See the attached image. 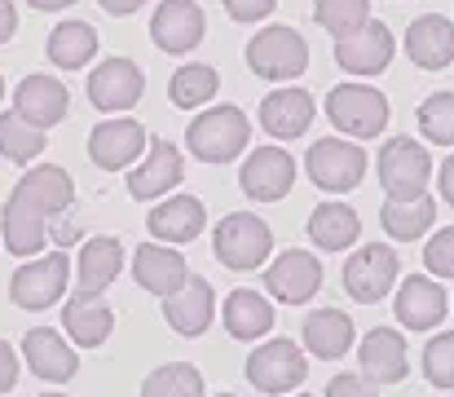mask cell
Returning a JSON list of instances; mask_svg holds the SVG:
<instances>
[{
	"mask_svg": "<svg viewBox=\"0 0 454 397\" xmlns=\"http://www.w3.org/2000/svg\"><path fill=\"white\" fill-rule=\"evenodd\" d=\"M433 181V159L415 137H388L380 150V186L393 203H415L428 199Z\"/></svg>",
	"mask_w": 454,
	"mask_h": 397,
	"instance_id": "6da1fadb",
	"label": "cell"
},
{
	"mask_svg": "<svg viewBox=\"0 0 454 397\" xmlns=\"http://www.w3.org/2000/svg\"><path fill=\"white\" fill-rule=\"evenodd\" d=\"M270 252H274V230L256 212H230L212 230V257L225 265V269L247 274V269L270 261Z\"/></svg>",
	"mask_w": 454,
	"mask_h": 397,
	"instance_id": "7a4b0ae2",
	"label": "cell"
},
{
	"mask_svg": "<svg viewBox=\"0 0 454 397\" xmlns=\"http://www.w3.org/2000/svg\"><path fill=\"white\" fill-rule=\"evenodd\" d=\"M247 137H252V124L239 107H212L185 129V146L203 163H230L234 155L247 150Z\"/></svg>",
	"mask_w": 454,
	"mask_h": 397,
	"instance_id": "3957f363",
	"label": "cell"
},
{
	"mask_svg": "<svg viewBox=\"0 0 454 397\" xmlns=\"http://www.w3.org/2000/svg\"><path fill=\"white\" fill-rule=\"evenodd\" d=\"M9 203L22 208L27 217H35L40 226H49V221H58V217L71 212V203H75V186H71L67 168H58V163H40V168H27V172L18 177Z\"/></svg>",
	"mask_w": 454,
	"mask_h": 397,
	"instance_id": "277c9868",
	"label": "cell"
},
{
	"mask_svg": "<svg viewBox=\"0 0 454 397\" xmlns=\"http://www.w3.org/2000/svg\"><path fill=\"white\" fill-rule=\"evenodd\" d=\"M326 120L344 137H380L388 129V98L371 84H335L326 93Z\"/></svg>",
	"mask_w": 454,
	"mask_h": 397,
	"instance_id": "5b68a950",
	"label": "cell"
},
{
	"mask_svg": "<svg viewBox=\"0 0 454 397\" xmlns=\"http://www.w3.org/2000/svg\"><path fill=\"white\" fill-rule=\"evenodd\" d=\"M309 67V44L296 27H265L247 40V71L261 80H296Z\"/></svg>",
	"mask_w": 454,
	"mask_h": 397,
	"instance_id": "8992f818",
	"label": "cell"
},
{
	"mask_svg": "<svg viewBox=\"0 0 454 397\" xmlns=\"http://www.w3.org/2000/svg\"><path fill=\"white\" fill-rule=\"evenodd\" d=\"M304 168H309V177H313L317 190H326V195H344V190L362 186L366 150H362L357 141H344V137H322V141L309 146Z\"/></svg>",
	"mask_w": 454,
	"mask_h": 397,
	"instance_id": "52a82bcc",
	"label": "cell"
},
{
	"mask_svg": "<svg viewBox=\"0 0 454 397\" xmlns=\"http://www.w3.org/2000/svg\"><path fill=\"white\" fill-rule=\"evenodd\" d=\"M71 282V257L67 252H44L27 261L9 278V300L18 309H49Z\"/></svg>",
	"mask_w": 454,
	"mask_h": 397,
	"instance_id": "ba28073f",
	"label": "cell"
},
{
	"mask_svg": "<svg viewBox=\"0 0 454 397\" xmlns=\"http://www.w3.org/2000/svg\"><path fill=\"white\" fill-rule=\"evenodd\" d=\"M239 186L256 203H278L296 186V159H292V150H283V146H256L243 159V168H239Z\"/></svg>",
	"mask_w": 454,
	"mask_h": 397,
	"instance_id": "9c48e42d",
	"label": "cell"
},
{
	"mask_svg": "<svg viewBox=\"0 0 454 397\" xmlns=\"http://www.w3.org/2000/svg\"><path fill=\"white\" fill-rule=\"evenodd\" d=\"M397 282V248L388 243H362L348 261H344V291L362 305H375L393 291Z\"/></svg>",
	"mask_w": 454,
	"mask_h": 397,
	"instance_id": "30bf717a",
	"label": "cell"
},
{
	"mask_svg": "<svg viewBox=\"0 0 454 397\" xmlns=\"http://www.w3.org/2000/svg\"><path fill=\"white\" fill-rule=\"evenodd\" d=\"M304 376H309L304 349L292 340H270V345L247 353V380L261 393H292L304 385Z\"/></svg>",
	"mask_w": 454,
	"mask_h": 397,
	"instance_id": "8fae6325",
	"label": "cell"
},
{
	"mask_svg": "<svg viewBox=\"0 0 454 397\" xmlns=\"http://www.w3.org/2000/svg\"><path fill=\"white\" fill-rule=\"evenodd\" d=\"M142 89H146V80H142V67L133 58H106L89 75V102L106 115L133 111L142 102Z\"/></svg>",
	"mask_w": 454,
	"mask_h": 397,
	"instance_id": "7c38bea8",
	"label": "cell"
},
{
	"mask_svg": "<svg viewBox=\"0 0 454 397\" xmlns=\"http://www.w3.org/2000/svg\"><path fill=\"white\" fill-rule=\"evenodd\" d=\"M393 49H397V40H393V31L384 27V22H362L357 31H348V36H340L335 40V62L348 71V75H380L388 62H393Z\"/></svg>",
	"mask_w": 454,
	"mask_h": 397,
	"instance_id": "4fadbf2b",
	"label": "cell"
},
{
	"mask_svg": "<svg viewBox=\"0 0 454 397\" xmlns=\"http://www.w3.org/2000/svg\"><path fill=\"white\" fill-rule=\"evenodd\" d=\"M151 141H146V129L129 115H115V120H102L98 129L89 132V159L106 172H120V168H133L137 155H146Z\"/></svg>",
	"mask_w": 454,
	"mask_h": 397,
	"instance_id": "5bb4252c",
	"label": "cell"
},
{
	"mask_svg": "<svg viewBox=\"0 0 454 397\" xmlns=\"http://www.w3.org/2000/svg\"><path fill=\"white\" fill-rule=\"evenodd\" d=\"M13 111L27 120V124H35V129H53L58 120H67V111H71V93H67V84L58 80V75H27L18 89H13Z\"/></svg>",
	"mask_w": 454,
	"mask_h": 397,
	"instance_id": "9a60e30c",
	"label": "cell"
},
{
	"mask_svg": "<svg viewBox=\"0 0 454 397\" xmlns=\"http://www.w3.org/2000/svg\"><path fill=\"white\" fill-rule=\"evenodd\" d=\"M357 362H362V376L371 385H402L411 362H406V340L397 327H375L362 336V349H357Z\"/></svg>",
	"mask_w": 454,
	"mask_h": 397,
	"instance_id": "2e32d148",
	"label": "cell"
},
{
	"mask_svg": "<svg viewBox=\"0 0 454 397\" xmlns=\"http://www.w3.org/2000/svg\"><path fill=\"white\" fill-rule=\"evenodd\" d=\"M265 287H270V296H278V300H287V305H304V300H313L317 287H322V261H317L313 252L292 248V252H283L278 261L265 269Z\"/></svg>",
	"mask_w": 454,
	"mask_h": 397,
	"instance_id": "e0dca14e",
	"label": "cell"
},
{
	"mask_svg": "<svg viewBox=\"0 0 454 397\" xmlns=\"http://www.w3.org/2000/svg\"><path fill=\"white\" fill-rule=\"evenodd\" d=\"M22 358H27V367H31L44 385H67V380L80 371L75 349H71L53 327H31V331L22 336Z\"/></svg>",
	"mask_w": 454,
	"mask_h": 397,
	"instance_id": "ac0fdd59",
	"label": "cell"
},
{
	"mask_svg": "<svg viewBox=\"0 0 454 397\" xmlns=\"http://www.w3.org/2000/svg\"><path fill=\"white\" fill-rule=\"evenodd\" d=\"M203 9L194 0H163L151 18V40L163 53H190L203 40Z\"/></svg>",
	"mask_w": 454,
	"mask_h": 397,
	"instance_id": "d6986e66",
	"label": "cell"
},
{
	"mask_svg": "<svg viewBox=\"0 0 454 397\" xmlns=\"http://www.w3.org/2000/svg\"><path fill=\"white\" fill-rule=\"evenodd\" d=\"M181 150L172 146V141H163V137H154L151 150L142 155V163H133V172H129V195L133 199H159V195H168L176 181H181Z\"/></svg>",
	"mask_w": 454,
	"mask_h": 397,
	"instance_id": "ffe728a7",
	"label": "cell"
},
{
	"mask_svg": "<svg viewBox=\"0 0 454 397\" xmlns=\"http://www.w3.org/2000/svg\"><path fill=\"white\" fill-rule=\"evenodd\" d=\"M133 278L137 287H146L151 296H172L190 282V269H185V257L168 243H142L137 257H133Z\"/></svg>",
	"mask_w": 454,
	"mask_h": 397,
	"instance_id": "44dd1931",
	"label": "cell"
},
{
	"mask_svg": "<svg viewBox=\"0 0 454 397\" xmlns=\"http://www.w3.org/2000/svg\"><path fill=\"white\" fill-rule=\"evenodd\" d=\"M406 53L424 71H446L454 62V22L442 13H419L406 31Z\"/></svg>",
	"mask_w": 454,
	"mask_h": 397,
	"instance_id": "7402d4cb",
	"label": "cell"
},
{
	"mask_svg": "<svg viewBox=\"0 0 454 397\" xmlns=\"http://www.w3.org/2000/svg\"><path fill=\"white\" fill-rule=\"evenodd\" d=\"M450 309V296L437 278H406L397 291V322L411 331H433Z\"/></svg>",
	"mask_w": 454,
	"mask_h": 397,
	"instance_id": "603a6c76",
	"label": "cell"
},
{
	"mask_svg": "<svg viewBox=\"0 0 454 397\" xmlns=\"http://www.w3.org/2000/svg\"><path fill=\"white\" fill-rule=\"evenodd\" d=\"M163 318H168V327H172L176 336H203V331L212 327V318H216V296H212V287L190 274V282L163 300Z\"/></svg>",
	"mask_w": 454,
	"mask_h": 397,
	"instance_id": "cb8c5ba5",
	"label": "cell"
},
{
	"mask_svg": "<svg viewBox=\"0 0 454 397\" xmlns=\"http://www.w3.org/2000/svg\"><path fill=\"white\" fill-rule=\"evenodd\" d=\"M313 115H317V107H313V98L304 89H274L261 102V129L270 137H278V141L304 137L309 124H313Z\"/></svg>",
	"mask_w": 454,
	"mask_h": 397,
	"instance_id": "d4e9b609",
	"label": "cell"
},
{
	"mask_svg": "<svg viewBox=\"0 0 454 397\" xmlns=\"http://www.w3.org/2000/svg\"><path fill=\"white\" fill-rule=\"evenodd\" d=\"M146 226H151V234L159 243H190V239L203 234L207 208H203V199H194V195H172V199H163L159 208H151Z\"/></svg>",
	"mask_w": 454,
	"mask_h": 397,
	"instance_id": "484cf974",
	"label": "cell"
},
{
	"mask_svg": "<svg viewBox=\"0 0 454 397\" xmlns=\"http://www.w3.org/2000/svg\"><path fill=\"white\" fill-rule=\"evenodd\" d=\"M62 327H67V336L80 345V349H98V345H106L111 340V331H115V309L102 300V296H71L67 300V309H62Z\"/></svg>",
	"mask_w": 454,
	"mask_h": 397,
	"instance_id": "4316f807",
	"label": "cell"
},
{
	"mask_svg": "<svg viewBox=\"0 0 454 397\" xmlns=\"http://www.w3.org/2000/svg\"><path fill=\"white\" fill-rule=\"evenodd\" d=\"M124 269V243L111 239V234H98L80 248V278H75V291L80 296H102Z\"/></svg>",
	"mask_w": 454,
	"mask_h": 397,
	"instance_id": "83f0119b",
	"label": "cell"
},
{
	"mask_svg": "<svg viewBox=\"0 0 454 397\" xmlns=\"http://www.w3.org/2000/svg\"><path fill=\"white\" fill-rule=\"evenodd\" d=\"M221 318H225V331L234 340H261L274 327V305L252 287H234L221 305Z\"/></svg>",
	"mask_w": 454,
	"mask_h": 397,
	"instance_id": "f1b7e54d",
	"label": "cell"
},
{
	"mask_svg": "<svg viewBox=\"0 0 454 397\" xmlns=\"http://www.w3.org/2000/svg\"><path fill=\"white\" fill-rule=\"evenodd\" d=\"M304 349L322 362H335L353 349V318L344 309H313L304 318Z\"/></svg>",
	"mask_w": 454,
	"mask_h": 397,
	"instance_id": "f546056e",
	"label": "cell"
},
{
	"mask_svg": "<svg viewBox=\"0 0 454 397\" xmlns=\"http://www.w3.org/2000/svg\"><path fill=\"white\" fill-rule=\"evenodd\" d=\"M309 239L322 252H344V248H353L362 239V217L348 203H322L309 217Z\"/></svg>",
	"mask_w": 454,
	"mask_h": 397,
	"instance_id": "4dcf8cb0",
	"label": "cell"
},
{
	"mask_svg": "<svg viewBox=\"0 0 454 397\" xmlns=\"http://www.w3.org/2000/svg\"><path fill=\"white\" fill-rule=\"evenodd\" d=\"M98 53V31L89 22H58L49 31V62L62 71H80L89 67Z\"/></svg>",
	"mask_w": 454,
	"mask_h": 397,
	"instance_id": "1f68e13d",
	"label": "cell"
},
{
	"mask_svg": "<svg viewBox=\"0 0 454 397\" xmlns=\"http://www.w3.org/2000/svg\"><path fill=\"white\" fill-rule=\"evenodd\" d=\"M433 217H437L433 199H415V203H393V199H384V208H380V226H384V234L397 239V243L424 239V234L433 230Z\"/></svg>",
	"mask_w": 454,
	"mask_h": 397,
	"instance_id": "d6a6232c",
	"label": "cell"
},
{
	"mask_svg": "<svg viewBox=\"0 0 454 397\" xmlns=\"http://www.w3.org/2000/svg\"><path fill=\"white\" fill-rule=\"evenodd\" d=\"M216 89H221V80H216V67H207V62L176 67V71H172V80H168V98H172V107H176V111H194V107L212 102V98H216Z\"/></svg>",
	"mask_w": 454,
	"mask_h": 397,
	"instance_id": "836d02e7",
	"label": "cell"
},
{
	"mask_svg": "<svg viewBox=\"0 0 454 397\" xmlns=\"http://www.w3.org/2000/svg\"><path fill=\"white\" fill-rule=\"evenodd\" d=\"M44 129H35V124H27L18 111H4L0 115V155L9 159V163H31L40 150H44Z\"/></svg>",
	"mask_w": 454,
	"mask_h": 397,
	"instance_id": "e575fe53",
	"label": "cell"
},
{
	"mask_svg": "<svg viewBox=\"0 0 454 397\" xmlns=\"http://www.w3.org/2000/svg\"><path fill=\"white\" fill-rule=\"evenodd\" d=\"M142 397H203V376L190 362H163L146 376Z\"/></svg>",
	"mask_w": 454,
	"mask_h": 397,
	"instance_id": "d590c367",
	"label": "cell"
},
{
	"mask_svg": "<svg viewBox=\"0 0 454 397\" xmlns=\"http://www.w3.org/2000/svg\"><path fill=\"white\" fill-rule=\"evenodd\" d=\"M49 243V226H40L35 217H27L22 208H4V248L13 257H44Z\"/></svg>",
	"mask_w": 454,
	"mask_h": 397,
	"instance_id": "8d00e7d4",
	"label": "cell"
},
{
	"mask_svg": "<svg viewBox=\"0 0 454 397\" xmlns=\"http://www.w3.org/2000/svg\"><path fill=\"white\" fill-rule=\"evenodd\" d=\"M313 22L335 31V40H340V36L357 31L362 22H371V0H313Z\"/></svg>",
	"mask_w": 454,
	"mask_h": 397,
	"instance_id": "74e56055",
	"label": "cell"
},
{
	"mask_svg": "<svg viewBox=\"0 0 454 397\" xmlns=\"http://www.w3.org/2000/svg\"><path fill=\"white\" fill-rule=\"evenodd\" d=\"M415 120L433 146H454V93H433L428 102H419Z\"/></svg>",
	"mask_w": 454,
	"mask_h": 397,
	"instance_id": "f35d334b",
	"label": "cell"
},
{
	"mask_svg": "<svg viewBox=\"0 0 454 397\" xmlns=\"http://www.w3.org/2000/svg\"><path fill=\"white\" fill-rule=\"evenodd\" d=\"M424 376L433 389H454V331H437L424 345Z\"/></svg>",
	"mask_w": 454,
	"mask_h": 397,
	"instance_id": "ab89813d",
	"label": "cell"
},
{
	"mask_svg": "<svg viewBox=\"0 0 454 397\" xmlns=\"http://www.w3.org/2000/svg\"><path fill=\"white\" fill-rule=\"evenodd\" d=\"M424 265L433 278H454V226L437 230L433 243H424Z\"/></svg>",
	"mask_w": 454,
	"mask_h": 397,
	"instance_id": "60d3db41",
	"label": "cell"
},
{
	"mask_svg": "<svg viewBox=\"0 0 454 397\" xmlns=\"http://www.w3.org/2000/svg\"><path fill=\"white\" fill-rule=\"evenodd\" d=\"M326 397H380V389L362 376V371H344L326 385Z\"/></svg>",
	"mask_w": 454,
	"mask_h": 397,
	"instance_id": "b9f144b4",
	"label": "cell"
},
{
	"mask_svg": "<svg viewBox=\"0 0 454 397\" xmlns=\"http://www.w3.org/2000/svg\"><path fill=\"white\" fill-rule=\"evenodd\" d=\"M274 4H278V0H225V13H230L234 22H261V18L274 13Z\"/></svg>",
	"mask_w": 454,
	"mask_h": 397,
	"instance_id": "7bdbcfd3",
	"label": "cell"
},
{
	"mask_svg": "<svg viewBox=\"0 0 454 397\" xmlns=\"http://www.w3.org/2000/svg\"><path fill=\"white\" fill-rule=\"evenodd\" d=\"M18 385V353L0 340V393H9Z\"/></svg>",
	"mask_w": 454,
	"mask_h": 397,
	"instance_id": "ee69618b",
	"label": "cell"
},
{
	"mask_svg": "<svg viewBox=\"0 0 454 397\" xmlns=\"http://www.w3.org/2000/svg\"><path fill=\"white\" fill-rule=\"evenodd\" d=\"M437 190H442V199L454 208V155L442 163V168H437Z\"/></svg>",
	"mask_w": 454,
	"mask_h": 397,
	"instance_id": "f6af8a7d",
	"label": "cell"
},
{
	"mask_svg": "<svg viewBox=\"0 0 454 397\" xmlns=\"http://www.w3.org/2000/svg\"><path fill=\"white\" fill-rule=\"evenodd\" d=\"M13 27H18V9H13V0H0V44L13 36Z\"/></svg>",
	"mask_w": 454,
	"mask_h": 397,
	"instance_id": "bcb514c9",
	"label": "cell"
},
{
	"mask_svg": "<svg viewBox=\"0 0 454 397\" xmlns=\"http://www.w3.org/2000/svg\"><path fill=\"white\" fill-rule=\"evenodd\" d=\"M146 0H102V9L106 13H115V18H124V13H133V9H142Z\"/></svg>",
	"mask_w": 454,
	"mask_h": 397,
	"instance_id": "7dc6e473",
	"label": "cell"
},
{
	"mask_svg": "<svg viewBox=\"0 0 454 397\" xmlns=\"http://www.w3.org/2000/svg\"><path fill=\"white\" fill-rule=\"evenodd\" d=\"M35 9H67V4H75V0H31Z\"/></svg>",
	"mask_w": 454,
	"mask_h": 397,
	"instance_id": "c3c4849f",
	"label": "cell"
},
{
	"mask_svg": "<svg viewBox=\"0 0 454 397\" xmlns=\"http://www.w3.org/2000/svg\"><path fill=\"white\" fill-rule=\"evenodd\" d=\"M40 397H67V393H40Z\"/></svg>",
	"mask_w": 454,
	"mask_h": 397,
	"instance_id": "681fc988",
	"label": "cell"
},
{
	"mask_svg": "<svg viewBox=\"0 0 454 397\" xmlns=\"http://www.w3.org/2000/svg\"><path fill=\"white\" fill-rule=\"evenodd\" d=\"M0 98H4V80H0Z\"/></svg>",
	"mask_w": 454,
	"mask_h": 397,
	"instance_id": "f907efd6",
	"label": "cell"
},
{
	"mask_svg": "<svg viewBox=\"0 0 454 397\" xmlns=\"http://www.w3.org/2000/svg\"><path fill=\"white\" fill-rule=\"evenodd\" d=\"M292 397H313V393H292Z\"/></svg>",
	"mask_w": 454,
	"mask_h": 397,
	"instance_id": "816d5d0a",
	"label": "cell"
},
{
	"mask_svg": "<svg viewBox=\"0 0 454 397\" xmlns=\"http://www.w3.org/2000/svg\"><path fill=\"white\" fill-rule=\"evenodd\" d=\"M221 397H239V393H221Z\"/></svg>",
	"mask_w": 454,
	"mask_h": 397,
	"instance_id": "f5cc1de1",
	"label": "cell"
}]
</instances>
